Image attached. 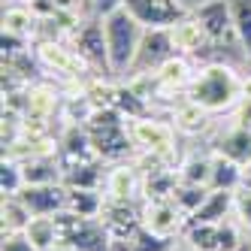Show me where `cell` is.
<instances>
[{
  "mask_svg": "<svg viewBox=\"0 0 251 251\" xmlns=\"http://www.w3.org/2000/svg\"><path fill=\"white\" fill-rule=\"evenodd\" d=\"M185 97L200 103L212 115L215 112H233L236 103L242 100V79L236 76V70H230L224 64H209L194 76Z\"/></svg>",
  "mask_w": 251,
  "mask_h": 251,
  "instance_id": "cell-1",
  "label": "cell"
},
{
  "mask_svg": "<svg viewBox=\"0 0 251 251\" xmlns=\"http://www.w3.org/2000/svg\"><path fill=\"white\" fill-rule=\"evenodd\" d=\"M103 33H106V51H109V73L127 76L136 64L146 27L133 19L127 6H121L109 15H103Z\"/></svg>",
  "mask_w": 251,
  "mask_h": 251,
  "instance_id": "cell-2",
  "label": "cell"
},
{
  "mask_svg": "<svg viewBox=\"0 0 251 251\" xmlns=\"http://www.w3.org/2000/svg\"><path fill=\"white\" fill-rule=\"evenodd\" d=\"M88 133H91V142L100 154V160H124L133 149V139L127 130V118H124L118 109L106 106V109H94L91 121L85 124Z\"/></svg>",
  "mask_w": 251,
  "mask_h": 251,
  "instance_id": "cell-3",
  "label": "cell"
},
{
  "mask_svg": "<svg viewBox=\"0 0 251 251\" xmlns=\"http://www.w3.org/2000/svg\"><path fill=\"white\" fill-rule=\"evenodd\" d=\"M127 130L133 139V149L139 154H151L157 160H164L167 167H173L176 157V127L167 121H160L154 115L142 118H127Z\"/></svg>",
  "mask_w": 251,
  "mask_h": 251,
  "instance_id": "cell-4",
  "label": "cell"
},
{
  "mask_svg": "<svg viewBox=\"0 0 251 251\" xmlns=\"http://www.w3.org/2000/svg\"><path fill=\"white\" fill-rule=\"evenodd\" d=\"M58 227H61V245L70 251H112L115 248L112 233L106 230L100 218H79V215L61 212Z\"/></svg>",
  "mask_w": 251,
  "mask_h": 251,
  "instance_id": "cell-5",
  "label": "cell"
},
{
  "mask_svg": "<svg viewBox=\"0 0 251 251\" xmlns=\"http://www.w3.org/2000/svg\"><path fill=\"white\" fill-rule=\"evenodd\" d=\"M33 55H37V64L43 70H49V73H55L61 79H70V82H88V76L94 70L73 46L61 43V40H40L33 46Z\"/></svg>",
  "mask_w": 251,
  "mask_h": 251,
  "instance_id": "cell-6",
  "label": "cell"
},
{
  "mask_svg": "<svg viewBox=\"0 0 251 251\" xmlns=\"http://www.w3.org/2000/svg\"><path fill=\"white\" fill-rule=\"evenodd\" d=\"M124 6L146 30H170L173 25L188 19L182 0H127Z\"/></svg>",
  "mask_w": 251,
  "mask_h": 251,
  "instance_id": "cell-7",
  "label": "cell"
},
{
  "mask_svg": "<svg viewBox=\"0 0 251 251\" xmlns=\"http://www.w3.org/2000/svg\"><path fill=\"white\" fill-rule=\"evenodd\" d=\"M142 227L149 233H154V236L176 239L178 233H185L188 215L173 200H146L142 203Z\"/></svg>",
  "mask_w": 251,
  "mask_h": 251,
  "instance_id": "cell-8",
  "label": "cell"
},
{
  "mask_svg": "<svg viewBox=\"0 0 251 251\" xmlns=\"http://www.w3.org/2000/svg\"><path fill=\"white\" fill-rule=\"evenodd\" d=\"M67 43L73 46L94 70H106V73H109V51H106L103 19H85V22L73 30V37H70Z\"/></svg>",
  "mask_w": 251,
  "mask_h": 251,
  "instance_id": "cell-9",
  "label": "cell"
},
{
  "mask_svg": "<svg viewBox=\"0 0 251 251\" xmlns=\"http://www.w3.org/2000/svg\"><path fill=\"white\" fill-rule=\"evenodd\" d=\"M100 221L112 233L115 242H130L136 236V230L142 227V206L136 209L133 200H106Z\"/></svg>",
  "mask_w": 251,
  "mask_h": 251,
  "instance_id": "cell-10",
  "label": "cell"
},
{
  "mask_svg": "<svg viewBox=\"0 0 251 251\" xmlns=\"http://www.w3.org/2000/svg\"><path fill=\"white\" fill-rule=\"evenodd\" d=\"M176 55V49L170 43V30H146V37L139 43V55H136V64L130 73L133 76H142V73H154V70L164 64L167 58Z\"/></svg>",
  "mask_w": 251,
  "mask_h": 251,
  "instance_id": "cell-11",
  "label": "cell"
},
{
  "mask_svg": "<svg viewBox=\"0 0 251 251\" xmlns=\"http://www.w3.org/2000/svg\"><path fill=\"white\" fill-rule=\"evenodd\" d=\"M194 19L206 27V33H209L212 43H224L227 37H236L227 0H206V3H200V6L194 9Z\"/></svg>",
  "mask_w": 251,
  "mask_h": 251,
  "instance_id": "cell-12",
  "label": "cell"
},
{
  "mask_svg": "<svg viewBox=\"0 0 251 251\" xmlns=\"http://www.w3.org/2000/svg\"><path fill=\"white\" fill-rule=\"evenodd\" d=\"M19 197L33 215H61L67 209V188L61 182L58 185H25Z\"/></svg>",
  "mask_w": 251,
  "mask_h": 251,
  "instance_id": "cell-13",
  "label": "cell"
},
{
  "mask_svg": "<svg viewBox=\"0 0 251 251\" xmlns=\"http://www.w3.org/2000/svg\"><path fill=\"white\" fill-rule=\"evenodd\" d=\"M194 76H197V73L191 70L188 58H185V55H173V58H167L164 64L154 70L157 94H176V91H185V94H188Z\"/></svg>",
  "mask_w": 251,
  "mask_h": 251,
  "instance_id": "cell-14",
  "label": "cell"
},
{
  "mask_svg": "<svg viewBox=\"0 0 251 251\" xmlns=\"http://www.w3.org/2000/svg\"><path fill=\"white\" fill-rule=\"evenodd\" d=\"M106 200H136L142 194V176L136 173V164H118L106 170Z\"/></svg>",
  "mask_w": 251,
  "mask_h": 251,
  "instance_id": "cell-15",
  "label": "cell"
},
{
  "mask_svg": "<svg viewBox=\"0 0 251 251\" xmlns=\"http://www.w3.org/2000/svg\"><path fill=\"white\" fill-rule=\"evenodd\" d=\"M170 43L176 49V55H197V51H203L212 40H209V33L206 27L194 19V15H188V19H182L178 25L170 27Z\"/></svg>",
  "mask_w": 251,
  "mask_h": 251,
  "instance_id": "cell-16",
  "label": "cell"
},
{
  "mask_svg": "<svg viewBox=\"0 0 251 251\" xmlns=\"http://www.w3.org/2000/svg\"><path fill=\"white\" fill-rule=\"evenodd\" d=\"M40 25H43V19H40V15L33 12L27 3H15V6H9V9L3 12V33H9V37L37 43Z\"/></svg>",
  "mask_w": 251,
  "mask_h": 251,
  "instance_id": "cell-17",
  "label": "cell"
},
{
  "mask_svg": "<svg viewBox=\"0 0 251 251\" xmlns=\"http://www.w3.org/2000/svg\"><path fill=\"white\" fill-rule=\"evenodd\" d=\"M61 185L64 188H97V191H103V185H106L103 160H82V164L64 167Z\"/></svg>",
  "mask_w": 251,
  "mask_h": 251,
  "instance_id": "cell-18",
  "label": "cell"
},
{
  "mask_svg": "<svg viewBox=\"0 0 251 251\" xmlns=\"http://www.w3.org/2000/svg\"><path fill=\"white\" fill-rule=\"evenodd\" d=\"M106 206V191L97 188H67V209L70 215L79 218H100Z\"/></svg>",
  "mask_w": 251,
  "mask_h": 251,
  "instance_id": "cell-19",
  "label": "cell"
},
{
  "mask_svg": "<svg viewBox=\"0 0 251 251\" xmlns=\"http://www.w3.org/2000/svg\"><path fill=\"white\" fill-rule=\"evenodd\" d=\"M27 242L37 251H55L61 245V227H58V215H33L27 230H25Z\"/></svg>",
  "mask_w": 251,
  "mask_h": 251,
  "instance_id": "cell-20",
  "label": "cell"
},
{
  "mask_svg": "<svg viewBox=\"0 0 251 251\" xmlns=\"http://www.w3.org/2000/svg\"><path fill=\"white\" fill-rule=\"evenodd\" d=\"M209 115L200 103H194L188 97H182V103H176L173 106V127L178 133H188V136H197V133H203L209 127Z\"/></svg>",
  "mask_w": 251,
  "mask_h": 251,
  "instance_id": "cell-21",
  "label": "cell"
},
{
  "mask_svg": "<svg viewBox=\"0 0 251 251\" xmlns=\"http://www.w3.org/2000/svg\"><path fill=\"white\" fill-rule=\"evenodd\" d=\"M178 188V173L173 167H157L142 176V197L146 200H173Z\"/></svg>",
  "mask_w": 251,
  "mask_h": 251,
  "instance_id": "cell-22",
  "label": "cell"
},
{
  "mask_svg": "<svg viewBox=\"0 0 251 251\" xmlns=\"http://www.w3.org/2000/svg\"><path fill=\"white\" fill-rule=\"evenodd\" d=\"M215 154H224L230 160H236L239 167H245L251 160V130L248 127H230L215 142Z\"/></svg>",
  "mask_w": 251,
  "mask_h": 251,
  "instance_id": "cell-23",
  "label": "cell"
},
{
  "mask_svg": "<svg viewBox=\"0 0 251 251\" xmlns=\"http://www.w3.org/2000/svg\"><path fill=\"white\" fill-rule=\"evenodd\" d=\"M233 194L236 191H209L206 203L197 209V215L191 221H200V224H221L233 215Z\"/></svg>",
  "mask_w": 251,
  "mask_h": 251,
  "instance_id": "cell-24",
  "label": "cell"
},
{
  "mask_svg": "<svg viewBox=\"0 0 251 251\" xmlns=\"http://www.w3.org/2000/svg\"><path fill=\"white\" fill-rule=\"evenodd\" d=\"M212 191H239L242 188V167L224 154H212Z\"/></svg>",
  "mask_w": 251,
  "mask_h": 251,
  "instance_id": "cell-25",
  "label": "cell"
},
{
  "mask_svg": "<svg viewBox=\"0 0 251 251\" xmlns=\"http://www.w3.org/2000/svg\"><path fill=\"white\" fill-rule=\"evenodd\" d=\"M30 218H33V212L22 203V197H3V206H0L3 233H25Z\"/></svg>",
  "mask_w": 251,
  "mask_h": 251,
  "instance_id": "cell-26",
  "label": "cell"
},
{
  "mask_svg": "<svg viewBox=\"0 0 251 251\" xmlns=\"http://www.w3.org/2000/svg\"><path fill=\"white\" fill-rule=\"evenodd\" d=\"M176 173H178V182L182 185L209 188L212 185V157H188V160H182V164L176 167Z\"/></svg>",
  "mask_w": 251,
  "mask_h": 251,
  "instance_id": "cell-27",
  "label": "cell"
},
{
  "mask_svg": "<svg viewBox=\"0 0 251 251\" xmlns=\"http://www.w3.org/2000/svg\"><path fill=\"white\" fill-rule=\"evenodd\" d=\"M185 242H188L191 251H209V248H218V224L188 221V227H185Z\"/></svg>",
  "mask_w": 251,
  "mask_h": 251,
  "instance_id": "cell-28",
  "label": "cell"
},
{
  "mask_svg": "<svg viewBox=\"0 0 251 251\" xmlns=\"http://www.w3.org/2000/svg\"><path fill=\"white\" fill-rule=\"evenodd\" d=\"M233 15V30L245 51H251V0H227Z\"/></svg>",
  "mask_w": 251,
  "mask_h": 251,
  "instance_id": "cell-29",
  "label": "cell"
},
{
  "mask_svg": "<svg viewBox=\"0 0 251 251\" xmlns=\"http://www.w3.org/2000/svg\"><path fill=\"white\" fill-rule=\"evenodd\" d=\"M206 197H209V188H200V185H182V182H178V188H176V194H173V203L182 209V212L188 215V221H191L194 215H197V209L206 203Z\"/></svg>",
  "mask_w": 251,
  "mask_h": 251,
  "instance_id": "cell-30",
  "label": "cell"
},
{
  "mask_svg": "<svg viewBox=\"0 0 251 251\" xmlns=\"http://www.w3.org/2000/svg\"><path fill=\"white\" fill-rule=\"evenodd\" d=\"M22 188H25L22 164H19V160L3 157V167H0V191H3V197H19Z\"/></svg>",
  "mask_w": 251,
  "mask_h": 251,
  "instance_id": "cell-31",
  "label": "cell"
},
{
  "mask_svg": "<svg viewBox=\"0 0 251 251\" xmlns=\"http://www.w3.org/2000/svg\"><path fill=\"white\" fill-rule=\"evenodd\" d=\"M133 251H173V239H164V236H154L146 227L136 230V236L127 242Z\"/></svg>",
  "mask_w": 251,
  "mask_h": 251,
  "instance_id": "cell-32",
  "label": "cell"
},
{
  "mask_svg": "<svg viewBox=\"0 0 251 251\" xmlns=\"http://www.w3.org/2000/svg\"><path fill=\"white\" fill-rule=\"evenodd\" d=\"M242 224L239 221H221L218 224V251H233V248H239L245 239H242Z\"/></svg>",
  "mask_w": 251,
  "mask_h": 251,
  "instance_id": "cell-33",
  "label": "cell"
},
{
  "mask_svg": "<svg viewBox=\"0 0 251 251\" xmlns=\"http://www.w3.org/2000/svg\"><path fill=\"white\" fill-rule=\"evenodd\" d=\"M233 218L245 230H251V188H239L233 194Z\"/></svg>",
  "mask_w": 251,
  "mask_h": 251,
  "instance_id": "cell-34",
  "label": "cell"
},
{
  "mask_svg": "<svg viewBox=\"0 0 251 251\" xmlns=\"http://www.w3.org/2000/svg\"><path fill=\"white\" fill-rule=\"evenodd\" d=\"M51 6H55L58 15H73V19H85L82 9L91 6V0H51Z\"/></svg>",
  "mask_w": 251,
  "mask_h": 251,
  "instance_id": "cell-35",
  "label": "cell"
},
{
  "mask_svg": "<svg viewBox=\"0 0 251 251\" xmlns=\"http://www.w3.org/2000/svg\"><path fill=\"white\" fill-rule=\"evenodd\" d=\"M0 251H37L25 233H3V245H0Z\"/></svg>",
  "mask_w": 251,
  "mask_h": 251,
  "instance_id": "cell-36",
  "label": "cell"
},
{
  "mask_svg": "<svg viewBox=\"0 0 251 251\" xmlns=\"http://www.w3.org/2000/svg\"><path fill=\"white\" fill-rule=\"evenodd\" d=\"M233 112H236V124H233V127H248V130H251V100L242 97Z\"/></svg>",
  "mask_w": 251,
  "mask_h": 251,
  "instance_id": "cell-37",
  "label": "cell"
},
{
  "mask_svg": "<svg viewBox=\"0 0 251 251\" xmlns=\"http://www.w3.org/2000/svg\"><path fill=\"white\" fill-rule=\"evenodd\" d=\"M127 0H91V9L97 12V19H103V15H109L115 9H121Z\"/></svg>",
  "mask_w": 251,
  "mask_h": 251,
  "instance_id": "cell-38",
  "label": "cell"
},
{
  "mask_svg": "<svg viewBox=\"0 0 251 251\" xmlns=\"http://www.w3.org/2000/svg\"><path fill=\"white\" fill-rule=\"evenodd\" d=\"M242 188H251V160L242 167Z\"/></svg>",
  "mask_w": 251,
  "mask_h": 251,
  "instance_id": "cell-39",
  "label": "cell"
},
{
  "mask_svg": "<svg viewBox=\"0 0 251 251\" xmlns=\"http://www.w3.org/2000/svg\"><path fill=\"white\" fill-rule=\"evenodd\" d=\"M242 97H248V100H251V76H248V79H242Z\"/></svg>",
  "mask_w": 251,
  "mask_h": 251,
  "instance_id": "cell-40",
  "label": "cell"
},
{
  "mask_svg": "<svg viewBox=\"0 0 251 251\" xmlns=\"http://www.w3.org/2000/svg\"><path fill=\"white\" fill-rule=\"evenodd\" d=\"M112 251H133V248H130L127 242H115V248H112Z\"/></svg>",
  "mask_w": 251,
  "mask_h": 251,
  "instance_id": "cell-41",
  "label": "cell"
},
{
  "mask_svg": "<svg viewBox=\"0 0 251 251\" xmlns=\"http://www.w3.org/2000/svg\"><path fill=\"white\" fill-rule=\"evenodd\" d=\"M233 251H251V242H242L239 248H233Z\"/></svg>",
  "mask_w": 251,
  "mask_h": 251,
  "instance_id": "cell-42",
  "label": "cell"
},
{
  "mask_svg": "<svg viewBox=\"0 0 251 251\" xmlns=\"http://www.w3.org/2000/svg\"><path fill=\"white\" fill-rule=\"evenodd\" d=\"M55 251H70V248H64V245H58V248H55Z\"/></svg>",
  "mask_w": 251,
  "mask_h": 251,
  "instance_id": "cell-43",
  "label": "cell"
},
{
  "mask_svg": "<svg viewBox=\"0 0 251 251\" xmlns=\"http://www.w3.org/2000/svg\"><path fill=\"white\" fill-rule=\"evenodd\" d=\"M209 251H218V248H209Z\"/></svg>",
  "mask_w": 251,
  "mask_h": 251,
  "instance_id": "cell-44",
  "label": "cell"
}]
</instances>
